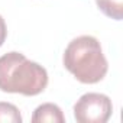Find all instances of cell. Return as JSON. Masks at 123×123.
<instances>
[{
	"label": "cell",
	"mask_w": 123,
	"mask_h": 123,
	"mask_svg": "<svg viewBox=\"0 0 123 123\" xmlns=\"http://www.w3.org/2000/svg\"><path fill=\"white\" fill-rule=\"evenodd\" d=\"M6 36H7V28H6V23H5V19L0 16V46H2L6 41Z\"/></svg>",
	"instance_id": "obj_7"
},
{
	"label": "cell",
	"mask_w": 123,
	"mask_h": 123,
	"mask_svg": "<svg viewBox=\"0 0 123 123\" xmlns=\"http://www.w3.org/2000/svg\"><path fill=\"white\" fill-rule=\"evenodd\" d=\"M32 122L33 123H64L65 117L64 113L56 104L54 103H45L41 104L35 109L33 114H32Z\"/></svg>",
	"instance_id": "obj_4"
},
{
	"label": "cell",
	"mask_w": 123,
	"mask_h": 123,
	"mask_svg": "<svg viewBox=\"0 0 123 123\" xmlns=\"http://www.w3.org/2000/svg\"><path fill=\"white\" fill-rule=\"evenodd\" d=\"M22 114L12 103L0 101V123H20Z\"/></svg>",
	"instance_id": "obj_6"
},
{
	"label": "cell",
	"mask_w": 123,
	"mask_h": 123,
	"mask_svg": "<svg viewBox=\"0 0 123 123\" xmlns=\"http://www.w3.org/2000/svg\"><path fill=\"white\" fill-rule=\"evenodd\" d=\"M64 67L83 84L100 83L109 70L100 42L90 35L73 39L62 56Z\"/></svg>",
	"instance_id": "obj_2"
},
{
	"label": "cell",
	"mask_w": 123,
	"mask_h": 123,
	"mask_svg": "<svg viewBox=\"0 0 123 123\" xmlns=\"http://www.w3.org/2000/svg\"><path fill=\"white\" fill-rule=\"evenodd\" d=\"M98 9L109 18L120 20L123 16V0H96Z\"/></svg>",
	"instance_id": "obj_5"
},
{
	"label": "cell",
	"mask_w": 123,
	"mask_h": 123,
	"mask_svg": "<svg viewBox=\"0 0 123 123\" xmlns=\"http://www.w3.org/2000/svg\"><path fill=\"white\" fill-rule=\"evenodd\" d=\"M48 86V73L20 52L0 56V90L23 96H38Z\"/></svg>",
	"instance_id": "obj_1"
},
{
	"label": "cell",
	"mask_w": 123,
	"mask_h": 123,
	"mask_svg": "<svg viewBox=\"0 0 123 123\" xmlns=\"http://www.w3.org/2000/svg\"><path fill=\"white\" fill-rule=\"evenodd\" d=\"M111 113V100L101 93H87L74 104V119L78 123H106Z\"/></svg>",
	"instance_id": "obj_3"
}]
</instances>
